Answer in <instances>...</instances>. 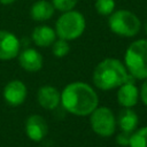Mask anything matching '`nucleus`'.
Returning a JSON list of instances; mask_svg holds the SVG:
<instances>
[{"instance_id":"nucleus-1","label":"nucleus","mask_w":147,"mask_h":147,"mask_svg":"<svg viewBox=\"0 0 147 147\" xmlns=\"http://www.w3.org/2000/svg\"><path fill=\"white\" fill-rule=\"evenodd\" d=\"M61 102L69 113L77 116H87L98 107L99 99L96 92L88 84L75 82L63 88Z\"/></svg>"},{"instance_id":"nucleus-2","label":"nucleus","mask_w":147,"mask_h":147,"mask_svg":"<svg viewBox=\"0 0 147 147\" xmlns=\"http://www.w3.org/2000/svg\"><path fill=\"white\" fill-rule=\"evenodd\" d=\"M127 70L125 65L117 59L102 60L93 71L94 85L103 91H109L119 87L127 79Z\"/></svg>"},{"instance_id":"nucleus-3","label":"nucleus","mask_w":147,"mask_h":147,"mask_svg":"<svg viewBox=\"0 0 147 147\" xmlns=\"http://www.w3.org/2000/svg\"><path fill=\"white\" fill-rule=\"evenodd\" d=\"M125 68L137 79H147V39L133 41L125 52Z\"/></svg>"},{"instance_id":"nucleus-4","label":"nucleus","mask_w":147,"mask_h":147,"mask_svg":"<svg viewBox=\"0 0 147 147\" xmlns=\"http://www.w3.org/2000/svg\"><path fill=\"white\" fill-rule=\"evenodd\" d=\"M85 30V18L76 10L64 11L56 21L55 32L64 40H74L83 34Z\"/></svg>"},{"instance_id":"nucleus-5","label":"nucleus","mask_w":147,"mask_h":147,"mask_svg":"<svg viewBox=\"0 0 147 147\" xmlns=\"http://www.w3.org/2000/svg\"><path fill=\"white\" fill-rule=\"evenodd\" d=\"M109 28L110 30L122 37H133L136 36L140 28V20L130 10H117L113 11L109 17Z\"/></svg>"},{"instance_id":"nucleus-6","label":"nucleus","mask_w":147,"mask_h":147,"mask_svg":"<svg viewBox=\"0 0 147 147\" xmlns=\"http://www.w3.org/2000/svg\"><path fill=\"white\" fill-rule=\"evenodd\" d=\"M92 130L100 137H110L116 129V121L113 111L107 107H96L91 113Z\"/></svg>"},{"instance_id":"nucleus-7","label":"nucleus","mask_w":147,"mask_h":147,"mask_svg":"<svg viewBox=\"0 0 147 147\" xmlns=\"http://www.w3.org/2000/svg\"><path fill=\"white\" fill-rule=\"evenodd\" d=\"M20 52V40L11 32L0 30V60H11Z\"/></svg>"},{"instance_id":"nucleus-8","label":"nucleus","mask_w":147,"mask_h":147,"mask_svg":"<svg viewBox=\"0 0 147 147\" xmlns=\"http://www.w3.org/2000/svg\"><path fill=\"white\" fill-rule=\"evenodd\" d=\"M26 87L21 80H11L3 88V98L10 106H20L26 98Z\"/></svg>"},{"instance_id":"nucleus-9","label":"nucleus","mask_w":147,"mask_h":147,"mask_svg":"<svg viewBox=\"0 0 147 147\" xmlns=\"http://www.w3.org/2000/svg\"><path fill=\"white\" fill-rule=\"evenodd\" d=\"M25 132L28 137L33 141L42 140L48 132V126L45 118L40 115L29 116L25 122Z\"/></svg>"},{"instance_id":"nucleus-10","label":"nucleus","mask_w":147,"mask_h":147,"mask_svg":"<svg viewBox=\"0 0 147 147\" xmlns=\"http://www.w3.org/2000/svg\"><path fill=\"white\" fill-rule=\"evenodd\" d=\"M130 77L131 76H129L127 79H126V82L119 86L118 92H117L118 103L121 106H123L124 108H131V107H133L137 103L138 96H139L138 88L133 84V80L130 79Z\"/></svg>"},{"instance_id":"nucleus-11","label":"nucleus","mask_w":147,"mask_h":147,"mask_svg":"<svg viewBox=\"0 0 147 147\" xmlns=\"http://www.w3.org/2000/svg\"><path fill=\"white\" fill-rule=\"evenodd\" d=\"M18 63L24 70L29 72H36L42 67V56L37 49L26 48L20 53Z\"/></svg>"},{"instance_id":"nucleus-12","label":"nucleus","mask_w":147,"mask_h":147,"mask_svg":"<svg viewBox=\"0 0 147 147\" xmlns=\"http://www.w3.org/2000/svg\"><path fill=\"white\" fill-rule=\"evenodd\" d=\"M37 99L42 108L51 110V109H55L59 106L61 101V94L56 87L51 85H45L39 88Z\"/></svg>"},{"instance_id":"nucleus-13","label":"nucleus","mask_w":147,"mask_h":147,"mask_svg":"<svg viewBox=\"0 0 147 147\" xmlns=\"http://www.w3.org/2000/svg\"><path fill=\"white\" fill-rule=\"evenodd\" d=\"M55 38H56V32L47 25H39L34 28L32 32L33 42L40 47L51 46L55 41Z\"/></svg>"},{"instance_id":"nucleus-14","label":"nucleus","mask_w":147,"mask_h":147,"mask_svg":"<svg viewBox=\"0 0 147 147\" xmlns=\"http://www.w3.org/2000/svg\"><path fill=\"white\" fill-rule=\"evenodd\" d=\"M54 6L47 0H39L34 2L30 9V16L34 21H46L54 14Z\"/></svg>"},{"instance_id":"nucleus-15","label":"nucleus","mask_w":147,"mask_h":147,"mask_svg":"<svg viewBox=\"0 0 147 147\" xmlns=\"http://www.w3.org/2000/svg\"><path fill=\"white\" fill-rule=\"evenodd\" d=\"M138 121L137 114L130 108L123 109L118 115V125L123 132L132 133L138 125Z\"/></svg>"},{"instance_id":"nucleus-16","label":"nucleus","mask_w":147,"mask_h":147,"mask_svg":"<svg viewBox=\"0 0 147 147\" xmlns=\"http://www.w3.org/2000/svg\"><path fill=\"white\" fill-rule=\"evenodd\" d=\"M129 146L130 147H147V126L139 129L134 133H131Z\"/></svg>"},{"instance_id":"nucleus-17","label":"nucleus","mask_w":147,"mask_h":147,"mask_svg":"<svg viewBox=\"0 0 147 147\" xmlns=\"http://www.w3.org/2000/svg\"><path fill=\"white\" fill-rule=\"evenodd\" d=\"M95 9L102 16L110 15L115 9V0H96Z\"/></svg>"},{"instance_id":"nucleus-18","label":"nucleus","mask_w":147,"mask_h":147,"mask_svg":"<svg viewBox=\"0 0 147 147\" xmlns=\"http://www.w3.org/2000/svg\"><path fill=\"white\" fill-rule=\"evenodd\" d=\"M53 54L57 57H62L64 55H67L69 53V49H70V46L68 44V40H64V39H59V40H55L53 44Z\"/></svg>"},{"instance_id":"nucleus-19","label":"nucleus","mask_w":147,"mask_h":147,"mask_svg":"<svg viewBox=\"0 0 147 147\" xmlns=\"http://www.w3.org/2000/svg\"><path fill=\"white\" fill-rule=\"evenodd\" d=\"M77 2L78 0H52V5L54 6V8L63 13L71 10L77 5Z\"/></svg>"},{"instance_id":"nucleus-20","label":"nucleus","mask_w":147,"mask_h":147,"mask_svg":"<svg viewBox=\"0 0 147 147\" xmlns=\"http://www.w3.org/2000/svg\"><path fill=\"white\" fill-rule=\"evenodd\" d=\"M130 136L131 133H127V132H121L117 137V142L122 146H129V141H130Z\"/></svg>"},{"instance_id":"nucleus-21","label":"nucleus","mask_w":147,"mask_h":147,"mask_svg":"<svg viewBox=\"0 0 147 147\" xmlns=\"http://www.w3.org/2000/svg\"><path fill=\"white\" fill-rule=\"evenodd\" d=\"M140 96H141L142 102L147 106V79H145V82H144V84H142V86H141Z\"/></svg>"},{"instance_id":"nucleus-22","label":"nucleus","mask_w":147,"mask_h":147,"mask_svg":"<svg viewBox=\"0 0 147 147\" xmlns=\"http://www.w3.org/2000/svg\"><path fill=\"white\" fill-rule=\"evenodd\" d=\"M15 0H0V3H2V5H10V3H13Z\"/></svg>"},{"instance_id":"nucleus-23","label":"nucleus","mask_w":147,"mask_h":147,"mask_svg":"<svg viewBox=\"0 0 147 147\" xmlns=\"http://www.w3.org/2000/svg\"><path fill=\"white\" fill-rule=\"evenodd\" d=\"M145 31H146V33H147V22L145 23Z\"/></svg>"}]
</instances>
